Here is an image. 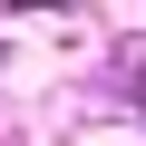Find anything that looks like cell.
<instances>
[{
	"label": "cell",
	"instance_id": "6da1fadb",
	"mask_svg": "<svg viewBox=\"0 0 146 146\" xmlns=\"http://www.w3.org/2000/svg\"><path fill=\"white\" fill-rule=\"evenodd\" d=\"M136 107H146V68H136Z\"/></svg>",
	"mask_w": 146,
	"mask_h": 146
}]
</instances>
